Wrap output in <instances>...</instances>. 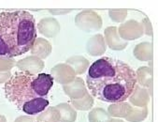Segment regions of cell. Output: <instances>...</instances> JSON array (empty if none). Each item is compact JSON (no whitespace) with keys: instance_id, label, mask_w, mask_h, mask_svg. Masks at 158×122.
<instances>
[{"instance_id":"2","label":"cell","mask_w":158,"mask_h":122,"mask_svg":"<svg viewBox=\"0 0 158 122\" xmlns=\"http://www.w3.org/2000/svg\"><path fill=\"white\" fill-rule=\"evenodd\" d=\"M37 39L34 16L26 11L0 12V55L13 58L32 48Z\"/></svg>"},{"instance_id":"10","label":"cell","mask_w":158,"mask_h":122,"mask_svg":"<svg viewBox=\"0 0 158 122\" xmlns=\"http://www.w3.org/2000/svg\"><path fill=\"white\" fill-rule=\"evenodd\" d=\"M53 85V78L51 74L47 73H39L34 79V87L35 91L39 97L44 98L48 95L50 89Z\"/></svg>"},{"instance_id":"17","label":"cell","mask_w":158,"mask_h":122,"mask_svg":"<svg viewBox=\"0 0 158 122\" xmlns=\"http://www.w3.org/2000/svg\"><path fill=\"white\" fill-rule=\"evenodd\" d=\"M132 110V106L128 102H116L109 106L108 114L112 117H123L125 118Z\"/></svg>"},{"instance_id":"29","label":"cell","mask_w":158,"mask_h":122,"mask_svg":"<svg viewBox=\"0 0 158 122\" xmlns=\"http://www.w3.org/2000/svg\"><path fill=\"white\" fill-rule=\"evenodd\" d=\"M14 122H35L34 118L30 115H22L14 120Z\"/></svg>"},{"instance_id":"31","label":"cell","mask_w":158,"mask_h":122,"mask_svg":"<svg viewBox=\"0 0 158 122\" xmlns=\"http://www.w3.org/2000/svg\"><path fill=\"white\" fill-rule=\"evenodd\" d=\"M108 122H124L123 120L118 119V118H110Z\"/></svg>"},{"instance_id":"11","label":"cell","mask_w":158,"mask_h":122,"mask_svg":"<svg viewBox=\"0 0 158 122\" xmlns=\"http://www.w3.org/2000/svg\"><path fill=\"white\" fill-rule=\"evenodd\" d=\"M39 32L47 38H53L60 32V24L54 18H43L38 24Z\"/></svg>"},{"instance_id":"3","label":"cell","mask_w":158,"mask_h":122,"mask_svg":"<svg viewBox=\"0 0 158 122\" xmlns=\"http://www.w3.org/2000/svg\"><path fill=\"white\" fill-rule=\"evenodd\" d=\"M36 75L26 72H15L5 84V95L9 102H12L18 109L31 100L40 98L35 91L34 79Z\"/></svg>"},{"instance_id":"5","label":"cell","mask_w":158,"mask_h":122,"mask_svg":"<svg viewBox=\"0 0 158 122\" xmlns=\"http://www.w3.org/2000/svg\"><path fill=\"white\" fill-rule=\"evenodd\" d=\"M118 34L120 38L125 41H134L143 36L144 34L143 25L141 23L134 19L128 20L127 22H125L120 25Z\"/></svg>"},{"instance_id":"15","label":"cell","mask_w":158,"mask_h":122,"mask_svg":"<svg viewBox=\"0 0 158 122\" xmlns=\"http://www.w3.org/2000/svg\"><path fill=\"white\" fill-rule=\"evenodd\" d=\"M31 53L34 56L40 58L41 60L47 58L52 53V45L51 43L43 38H37L32 48Z\"/></svg>"},{"instance_id":"7","label":"cell","mask_w":158,"mask_h":122,"mask_svg":"<svg viewBox=\"0 0 158 122\" xmlns=\"http://www.w3.org/2000/svg\"><path fill=\"white\" fill-rule=\"evenodd\" d=\"M17 68L21 72H26L28 73L37 75L44 68V62L39 57L31 55L16 62Z\"/></svg>"},{"instance_id":"21","label":"cell","mask_w":158,"mask_h":122,"mask_svg":"<svg viewBox=\"0 0 158 122\" xmlns=\"http://www.w3.org/2000/svg\"><path fill=\"white\" fill-rule=\"evenodd\" d=\"M38 122H60V114L58 109L54 107H50L45 111L41 112L37 117Z\"/></svg>"},{"instance_id":"32","label":"cell","mask_w":158,"mask_h":122,"mask_svg":"<svg viewBox=\"0 0 158 122\" xmlns=\"http://www.w3.org/2000/svg\"><path fill=\"white\" fill-rule=\"evenodd\" d=\"M0 122H7V119L3 115H0Z\"/></svg>"},{"instance_id":"1","label":"cell","mask_w":158,"mask_h":122,"mask_svg":"<svg viewBox=\"0 0 158 122\" xmlns=\"http://www.w3.org/2000/svg\"><path fill=\"white\" fill-rule=\"evenodd\" d=\"M86 85L94 98L105 102L126 101L137 85L135 71L123 61L101 57L89 67Z\"/></svg>"},{"instance_id":"14","label":"cell","mask_w":158,"mask_h":122,"mask_svg":"<svg viewBox=\"0 0 158 122\" xmlns=\"http://www.w3.org/2000/svg\"><path fill=\"white\" fill-rule=\"evenodd\" d=\"M129 101L137 107H145L150 102V93L145 87L136 85L133 92L129 96Z\"/></svg>"},{"instance_id":"28","label":"cell","mask_w":158,"mask_h":122,"mask_svg":"<svg viewBox=\"0 0 158 122\" xmlns=\"http://www.w3.org/2000/svg\"><path fill=\"white\" fill-rule=\"evenodd\" d=\"M11 76L10 72H0V84L6 83Z\"/></svg>"},{"instance_id":"4","label":"cell","mask_w":158,"mask_h":122,"mask_svg":"<svg viewBox=\"0 0 158 122\" xmlns=\"http://www.w3.org/2000/svg\"><path fill=\"white\" fill-rule=\"evenodd\" d=\"M76 25L85 32H97L102 27V19L93 11H83L75 18Z\"/></svg>"},{"instance_id":"25","label":"cell","mask_w":158,"mask_h":122,"mask_svg":"<svg viewBox=\"0 0 158 122\" xmlns=\"http://www.w3.org/2000/svg\"><path fill=\"white\" fill-rule=\"evenodd\" d=\"M128 12L125 10H110L109 11V15L111 19V21L115 22V23H122L125 20L126 16H127Z\"/></svg>"},{"instance_id":"13","label":"cell","mask_w":158,"mask_h":122,"mask_svg":"<svg viewBox=\"0 0 158 122\" xmlns=\"http://www.w3.org/2000/svg\"><path fill=\"white\" fill-rule=\"evenodd\" d=\"M49 101L45 98H36L24 103L22 110L28 115H34L43 112L49 105Z\"/></svg>"},{"instance_id":"22","label":"cell","mask_w":158,"mask_h":122,"mask_svg":"<svg viewBox=\"0 0 158 122\" xmlns=\"http://www.w3.org/2000/svg\"><path fill=\"white\" fill-rule=\"evenodd\" d=\"M72 107L76 110L80 111H88L90 110L94 105V99L90 93H87L85 96H83L81 99L71 100Z\"/></svg>"},{"instance_id":"9","label":"cell","mask_w":158,"mask_h":122,"mask_svg":"<svg viewBox=\"0 0 158 122\" xmlns=\"http://www.w3.org/2000/svg\"><path fill=\"white\" fill-rule=\"evenodd\" d=\"M63 89H64V92L66 93V95H68L71 100L81 99L88 93L83 80L81 78L77 77L73 82L65 85L63 86Z\"/></svg>"},{"instance_id":"19","label":"cell","mask_w":158,"mask_h":122,"mask_svg":"<svg viewBox=\"0 0 158 122\" xmlns=\"http://www.w3.org/2000/svg\"><path fill=\"white\" fill-rule=\"evenodd\" d=\"M60 114V122H75L77 118L76 110L69 103H60L55 106Z\"/></svg>"},{"instance_id":"8","label":"cell","mask_w":158,"mask_h":122,"mask_svg":"<svg viewBox=\"0 0 158 122\" xmlns=\"http://www.w3.org/2000/svg\"><path fill=\"white\" fill-rule=\"evenodd\" d=\"M105 40L108 46L114 51H122L127 46V41L122 40L116 26H109L105 29Z\"/></svg>"},{"instance_id":"18","label":"cell","mask_w":158,"mask_h":122,"mask_svg":"<svg viewBox=\"0 0 158 122\" xmlns=\"http://www.w3.org/2000/svg\"><path fill=\"white\" fill-rule=\"evenodd\" d=\"M67 64L70 66L76 74H82L89 68V61L81 55H73L67 60Z\"/></svg>"},{"instance_id":"6","label":"cell","mask_w":158,"mask_h":122,"mask_svg":"<svg viewBox=\"0 0 158 122\" xmlns=\"http://www.w3.org/2000/svg\"><path fill=\"white\" fill-rule=\"evenodd\" d=\"M51 73L53 80L63 85H68L76 79V73L67 63H61L54 66L51 70Z\"/></svg>"},{"instance_id":"26","label":"cell","mask_w":158,"mask_h":122,"mask_svg":"<svg viewBox=\"0 0 158 122\" xmlns=\"http://www.w3.org/2000/svg\"><path fill=\"white\" fill-rule=\"evenodd\" d=\"M14 66H16V61L13 58L0 55V72H10Z\"/></svg>"},{"instance_id":"30","label":"cell","mask_w":158,"mask_h":122,"mask_svg":"<svg viewBox=\"0 0 158 122\" xmlns=\"http://www.w3.org/2000/svg\"><path fill=\"white\" fill-rule=\"evenodd\" d=\"M49 11L52 14H65V13H68V12H70L71 11H68V10H65V11H53V10H49Z\"/></svg>"},{"instance_id":"27","label":"cell","mask_w":158,"mask_h":122,"mask_svg":"<svg viewBox=\"0 0 158 122\" xmlns=\"http://www.w3.org/2000/svg\"><path fill=\"white\" fill-rule=\"evenodd\" d=\"M142 25L144 29V33L148 36H152V24L150 20L147 17H144L142 20Z\"/></svg>"},{"instance_id":"16","label":"cell","mask_w":158,"mask_h":122,"mask_svg":"<svg viewBox=\"0 0 158 122\" xmlns=\"http://www.w3.org/2000/svg\"><path fill=\"white\" fill-rule=\"evenodd\" d=\"M133 54L134 56L140 61H152L153 54L152 44L148 41L139 43L135 46Z\"/></svg>"},{"instance_id":"23","label":"cell","mask_w":158,"mask_h":122,"mask_svg":"<svg viewBox=\"0 0 158 122\" xmlns=\"http://www.w3.org/2000/svg\"><path fill=\"white\" fill-rule=\"evenodd\" d=\"M111 116L103 108H94L90 111L88 115V119L90 122H108Z\"/></svg>"},{"instance_id":"12","label":"cell","mask_w":158,"mask_h":122,"mask_svg":"<svg viewBox=\"0 0 158 122\" xmlns=\"http://www.w3.org/2000/svg\"><path fill=\"white\" fill-rule=\"evenodd\" d=\"M87 53L93 56L102 55L106 52V42L101 34H96L89 39L86 44Z\"/></svg>"},{"instance_id":"24","label":"cell","mask_w":158,"mask_h":122,"mask_svg":"<svg viewBox=\"0 0 158 122\" xmlns=\"http://www.w3.org/2000/svg\"><path fill=\"white\" fill-rule=\"evenodd\" d=\"M148 115V108L145 107H132L129 115L125 117V119L129 122H141Z\"/></svg>"},{"instance_id":"20","label":"cell","mask_w":158,"mask_h":122,"mask_svg":"<svg viewBox=\"0 0 158 122\" xmlns=\"http://www.w3.org/2000/svg\"><path fill=\"white\" fill-rule=\"evenodd\" d=\"M136 72L137 82L142 87H152V70L149 67H140Z\"/></svg>"}]
</instances>
